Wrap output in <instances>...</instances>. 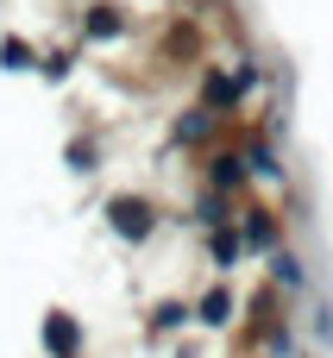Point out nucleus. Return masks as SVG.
I'll return each instance as SVG.
<instances>
[{
    "mask_svg": "<svg viewBox=\"0 0 333 358\" xmlns=\"http://www.w3.org/2000/svg\"><path fill=\"white\" fill-rule=\"evenodd\" d=\"M113 227H120V233H145V227H151V208H139V201H113Z\"/></svg>",
    "mask_w": 333,
    "mask_h": 358,
    "instance_id": "f257e3e1",
    "label": "nucleus"
}]
</instances>
